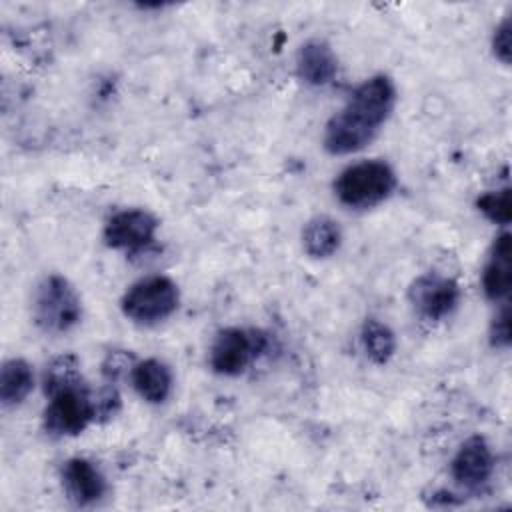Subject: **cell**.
Returning <instances> with one entry per match:
<instances>
[{
	"label": "cell",
	"instance_id": "cell-1",
	"mask_svg": "<svg viewBox=\"0 0 512 512\" xmlns=\"http://www.w3.org/2000/svg\"><path fill=\"white\" fill-rule=\"evenodd\" d=\"M394 106L396 88L388 76L378 74L364 80L350 94L348 102L328 120L324 148L336 156L362 150L376 138Z\"/></svg>",
	"mask_w": 512,
	"mask_h": 512
},
{
	"label": "cell",
	"instance_id": "cell-2",
	"mask_svg": "<svg viewBox=\"0 0 512 512\" xmlns=\"http://www.w3.org/2000/svg\"><path fill=\"white\" fill-rule=\"evenodd\" d=\"M396 182V174L386 162L362 160L338 174L334 194L348 208H372L394 192Z\"/></svg>",
	"mask_w": 512,
	"mask_h": 512
},
{
	"label": "cell",
	"instance_id": "cell-3",
	"mask_svg": "<svg viewBox=\"0 0 512 512\" xmlns=\"http://www.w3.org/2000/svg\"><path fill=\"white\" fill-rule=\"evenodd\" d=\"M32 316L36 326L48 334L68 332L82 316V302L76 288L60 274L46 276L34 292Z\"/></svg>",
	"mask_w": 512,
	"mask_h": 512
},
{
	"label": "cell",
	"instance_id": "cell-4",
	"mask_svg": "<svg viewBox=\"0 0 512 512\" xmlns=\"http://www.w3.org/2000/svg\"><path fill=\"white\" fill-rule=\"evenodd\" d=\"M180 292L168 276H148L132 284L122 296V312L136 324H156L174 314Z\"/></svg>",
	"mask_w": 512,
	"mask_h": 512
},
{
	"label": "cell",
	"instance_id": "cell-5",
	"mask_svg": "<svg viewBox=\"0 0 512 512\" xmlns=\"http://www.w3.org/2000/svg\"><path fill=\"white\" fill-rule=\"evenodd\" d=\"M48 398L50 402L44 410V428L52 436H76L98 416L96 400L86 390L84 382L68 386Z\"/></svg>",
	"mask_w": 512,
	"mask_h": 512
},
{
	"label": "cell",
	"instance_id": "cell-6",
	"mask_svg": "<svg viewBox=\"0 0 512 512\" xmlns=\"http://www.w3.org/2000/svg\"><path fill=\"white\" fill-rule=\"evenodd\" d=\"M268 346L266 334L260 330L226 328L210 348V366L222 376L242 374Z\"/></svg>",
	"mask_w": 512,
	"mask_h": 512
},
{
	"label": "cell",
	"instance_id": "cell-7",
	"mask_svg": "<svg viewBox=\"0 0 512 512\" xmlns=\"http://www.w3.org/2000/svg\"><path fill=\"white\" fill-rule=\"evenodd\" d=\"M408 300L414 310L428 320H442L454 312L460 302V288L456 280L428 272L418 276L408 290Z\"/></svg>",
	"mask_w": 512,
	"mask_h": 512
},
{
	"label": "cell",
	"instance_id": "cell-8",
	"mask_svg": "<svg viewBox=\"0 0 512 512\" xmlns=\"http://www.w3.org/2000/svg\"><path fill=\"white\" fill-rule=\"evenodd\" d=\"M158 220L140 208L116 212L104 226V242L114 250H142L154 242Z\"/></svg>",
	"mask_w": 512,
	"mask_h": 512
},
{
	"label": "cell",
	"instance_id": "cell-9",
	"mask_svg": "<svg viewBox=\"0 0 512 512\" xmlns=\"http://www.w3.org/2000/svg\"><path fill=\"white\" fill-rule=\"evenodd\" d=\"M492 472L494 454L482 436H470L468 440H464L450 464L452 478L468 490L484 486L490 480Z\"/></svg>",
	"mask_w": 512,
	"mask_h": 512
},
{
	"label": "cell",
	"instance_id": "cell-10",
	"mask_svg": "<svg viewBox=\"0 0 512 512\" xmlns=\"http://www.w3.org/2000/svg\"><path fill=\"white\" fill-rule=\"evenodd\" d=\"M62 484L68 498L78 506H90L106 492L104 476L86 458H70L62 466Z\"/></svg>",
	"mask_w": 512,
	"mask_h": 512
},
{
	"label": "cell",
	"instance_id": "cell-11",
	"mask_svg": "<svg viewBox=\"0 0 512 512\" xmlns=\"http://www.w3.org/2000/svg\"><path fill=\"white\" fill-rule=\"evenodd\" d=\"M296 72L310 86H326L338 72L336 54L326 42L308 40L296 54Z\"/></svg>",
	"mask_w": 512,
	"mask_h": 512
},
{
	"label": "cell",
	"instance_id": "cell-12",
	"mask_svg": "<svg viewBox=\"0 0 512 512\" xmlns=\"http://www.w3.org/2000/svg\"><path fill=\"white\" fill-rule=\"evenodd\" d=\"M510 258H512V236L508 232H502L494 240L488 262L482 272V290L490 300H502L510 292V284H512Z\"/></svg>",
	"mask_w": 512,
	"mask_h": 512
},
{
	"label": "cell",
	"instance_id": "cell-13",
	"mask_svg": "<svg viewBox=\"0 0 512 512\" xmlns=\"http://www.w3.org/2000/svg\"><path fill=\"white\" fill-rule=\"evenodd\" d=\"M132 386L150 404L164 402L172 392V372L158 358H146L132 366L130 370Z\"/></svg>",
	"mask_w": 512,
	"mask_h": 512
},
{
	"label": "cell",
	"instance_id": "cell-14",
	"mask_svg": "<svg viewBox=\"0 0 512 512\" xmlns=\"http://www.w3.org/2000/svg\"><path fill=\"white\" fill-rule=\"evenodd\" d=\"M342 244V230L330 216H314L302 230L304 252L312 258H328Z\"/></svg>",
	"mask_w": 512,
	"mask_h": 512
},
{
	"label": "cell",
	"instance_id": "cell-15",
	"mask_svg": "<svg viewBox=\"0 0 512 512\" xmlns=\"http://www.w3.org/2000/svg\"><path fill=\"white\" fill-rule=\"evenodd\" d=\"M34 388V372L22 358L6 360L0 370V400L4 406H18Z\"/></svg>",
	"mask_w": 512,
	"mask_h": 512
},
{
	"label": "cell",
	"instance_id": "cell-16",
	"mask_svg": "<svg viewBox=\"0 0 512 512\" xmlns=\"http://www.w3.org/2000/svg\"><path fill=\"white\" fill-rule=\"evenodd\" d=\"M360 340L364 346L366 356L374 362V364H386L394 352H396V336L390 330L388 324L370 318L364 322L362 332H360Z\"/></svg>",
	"mask_w": 512,
	"mask_h": 512
},
{
	"label": "cell",
	"instance_id": "cell-17",
	"mask_svg": "<svg viewBox=\"0 0 512 512\" xmlns=\"http://www.w3.org/2000/svg\"><path fill=\"white\" fill-rule=\"evenodd\" d=\"M44 392L46 396H52L68 386L82 384V374H80V362L74 354H62L54 358L46 370H44Z\"/></svg>",
	"mask_w": 512,
	"mask_h": 512
},
{
	"label": "cell",
	"instance_id": "cell-18",
	"mask_svg": "<svg viewBox=\"0 0 512 512\" xmlns=\"http://www.w3.org/2000/svg\"><path fill=\"white\" fill-rule=\"evenodd\" d=\"M476 208L494 224L506 226L512 218V210H510V188H502V190H492V192H484L482 196H478L476 200Z\"/></svg>",
	"mask_w": 512,
	"mask_h": 512
},
{
	"label": "cell",
	"instance_id": "cell-19",
	"mask_svg": "<svg viewBox=\"0 0 512 512\" xmlns=\"http://www.w3.org/2000/svg\"><path fill=\"white\" fill-rule=\"evenodd\" d=\"M492 52L494 56L502 62V64H510L512 60V26H510V18H504L492 36Z\"/></svg>",
	"mask_w": 512,
	"mask_h": 512
},
{
	"label": "cell",
	"instance_id": "cell-20",
	"mask_svg": "<svg viewBox=\"0 0 512 512\" xmlns=\"http://www.w3.org/2000/svg\"><path fill=\"white\" fill-rule=\"evenodd\" d=\"M512 340V326H510V306H504L490 324V344L494 348H508Z\"/></svg>",
	"mask_w": 512,
	"mask_h": 512
}]
</instances>
